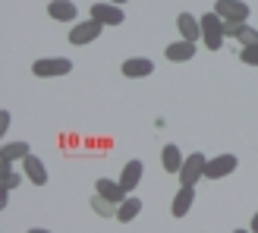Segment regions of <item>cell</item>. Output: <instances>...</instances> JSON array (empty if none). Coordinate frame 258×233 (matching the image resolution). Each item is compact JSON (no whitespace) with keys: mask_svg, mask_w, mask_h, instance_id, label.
<instances>
[{"mask_svg":"<svg viewBox=\"0 0 258 233\" xmlns=\"http://www.w3.org/2000/svg\"><path fill=\"white\" fill-rule=\"evenodd\" d=\"M92 208H95V214H101V217H113L117 214V202H110L107 196H92Z\"/></svg>","mask_w":258,"mask_h":233,"instance_id":"cell-19","label":"cell"},{"mask_svg":"<svg viewBox=\"0 0 258 233\" xmlns=\"http://www.w3.org/2000/svg\"><path fill=\"white\" fill-rule=\"evenodd\" d=\"M164 54H167V60H170V63H186V60L196 57V41H186V38H179V41L167 44Z\"/></svg>","mask_w":258,"mask_h":233,"instance_id":"cell-9","label":"cell"},{"mask_svg":"<svg viewBox=\"0 0 258 233\" xmlns=\"http://www.w3.org/2000/svg\"><path fill=\"white\" fill-rule=\"evenodd\" d=\"M101 29H104V22L101 19H88V22H79L76 29L70 32V44H76V47H85V44H92L95 38L101 35Z\"/></svg>","mask_w":258,"mask_h":233,"instance_id":"cell-4","label":"cell"},{"mask_svg":"<svg viewBox=\"0 0 258 233\" xmlns=\"http://www.w3.org/2000/svg\"><path fill=\"white\" fill-rule=\"evenodd\" d=\"M95 189L101 192V196H107L110 202H117V205H120V202L129 196V192L123 189V183H120V180H117V183H113V180H98V183H95Z\"/></svg>","mask_w":258,"mask_h":233,"instance_id":"cell-17","label":"cell"},{"mask_svg":"<svg viewBox=\"0 0 258 233\" xmlns=\"http://www.w3.org/2000/svg\"><path fill=\"white\" fill-rule=\"evenodd\" d=\"M32 73L38 76V79H50V76H67L73 73V63L67 57H41L32 63Z\"/></svg>","mask_w":258,"mask_h":233,"instance_id":"cell-2","label":"cell"},{"mask_svg":"<svg viewBox=\"0 0 258 233\" xmlns=\"http://www.w3.org/2000/svg\"><path fill=\"white\" fill-rule=\"evenodd\" d=\"M120 70H123V76H129V79H145V76L154 73V63L148 57H129V60H123Z\"/></svg>","mask_w":258,"mask_h":233,"instance_id":"cell-8","label":"cell"},{"mask_svg":"<svg viewBox=\"0 0 258 233\" xmlns=\"http://www.w3.org/2000/svg\"><path fill=\"white\" fill-rule=\"evenodd\" d=\"M29 154V145L25 142H7L4 151H0V164H13V161H22Z\"/></svg>","mask_w":258,"mask_h":233,"instance_id":"cell-18","label":"cell"},{"mask_svg":"<svg viewBox=\"0 0 258 233\" xmlns=\"http://www.w3.org/2000/svg\"><path fill=\"white\" fill-rule=\"evenodd\" d=\"M113 4H120V7H123V4H126V0H113Z\"/></svg>","mask_w":258,"mask_h":233,"instance_id":"cell-26","label":"cell"},{"mask_svg":"<svg viewBox=\"0 0 258 233\" xmlns=\"http://www.w3.org/2000/svg\"><path fill=\"white\" fill-rule=\"evenodd\" d=\"M239 60L246 63V67H258V44H249L239 50Z\"/></svg>","mask_w":258,"mask_h":233,"instance_id":"cell-22","label":"cell"},{"mask_svg":"<svg viewBox=\"0 0 258 233\" xmlns=\"http://www.w3.org/2000/svg\"><path fill=\"white\" fill-rule=\"evenodd\" d=\"M0 183H4V189H16L19 186V173H13L10 164H0Z\"/></svg>","mask_w":258,"mask_h":233,"instance_id":"cell-21","label":"cell"},{"mask_svg":"<svg viewBox=\"0 0 258 233\" xmlns=\"http://www.w3.org/2000/svg\"><path fill=\"white\" fill-rule=\"evenodd\" d=\"M252 230L258 233V211H255V217H252Z\"/></svg>","mask_w":258,"mask_h":233,"instance_id":"cell-25","label":"cell"},{"mask_svg":"<svg viewBox=\"0 0 258 233\" xmlns=\"http://www.w3.org/2000/svg\"><path fill=\"white\" fill-rule=\"evenodd\" d=\"M236 41H239L242 47H249V44H258V29H252L249 22H242V25H239V32H236Z\"/></svg>","mask_w":258,"mask_h":233,"instance_id":"cell-20","label":"cell"},{"mask_svg":"<svg viewBox=\"0 0 258 233\" xmlns=\"http://www.w3.org/2000/svg\"><path fill=\"white\" fill-rule=\"evenodd\" d=\"M47 16L57 19V22H73L76 16H79V10H76L73 0H50V4H47Z\"/></svg>","mask_w":258,"mask_h":233,"instance_id":"cell-11","label":"cell"},{"mask_svg":"<svg viewBox=\"0 0 258 233\" xmlns=\"http://www.w3.org/2000/svg\"><path fill=\"white\" fill-rule=\"evenodd\" d=\"M7 126H10V113L0 110V133H7Z\"/></svg>","mask_w":258,"mask_h":233,"instance_id":"cell-24","label":"cell"},{"mask_svg":"<svg viewBox=\"0 0 258 233\" xmlns=\"http://www.w3.org/2000/svg\"><path fill=\"white\" fill-rule=\"evenodd\" d=\"M139 214H142V199H139V196H126V199L117 205V221H120V224L136 221Z\"/></svg>","mask_w":258,"mask_h":233,"instance_id":"cell-14","label":"cell"},{"mask_svg":"<svg viewBox=\"0 0 258 233\" xmlns=\"http://www.w3.org/2000/svg\"><path fill=\"white\" fill-rule=\"evenodd\" d=\"M183 151H179V145H164L161 151V167L167 173H179V167H183Z\"/></svg>","mask_w":258,"mask_h":233,"instance_id":"cell-15","label":"cell"},{"mask_svg":"<svg viewBox=\"0 0 258 233\" xmlns=\"http://www.w3.org/2000/svg\"><path fill=\"white\" fill-rule=\"evenodd\" d=\"M205 164H208V158H205V154H189V158L183 161V167H179V183H183V186H196L199 183V180L205 177Z\"/></svg>","mask_w":258,"mask_h":233,"instance_id":"cell-3","label":"cell"},{"mask_svg":"<svg viewBox=\"0 0 258 233\" xmlns=\"http://www.w3.org/2000/svg\"><path fill=\"white\" fill-rule=\"evenodd\" d=\"M214 10L221 13L224 19H249V4H242V0H217Z\"/></svg>","mask_w":258,"mask_h":233,"instance_id":"cell-10","label":"cell"},{"mask_svg":"<svg viewBox=\"0 0 258 233\" xmlns=\"http://www.w3.org/2000/svg\"><path fill=\"white\" fill-rule=\"evenodd\" d=\"M224 16L217 10H211V13H205L202 16V41H205V47L208 50H221L224 47Z\"/></svg>","mask_w":258,"mask_h":233,"instance_id":"cell-1","label":"cell"},{"mask_svg":"<svg viewBox=\"0 0 258 233\" xmlns=\"http://www.w3.org/2000/svg\"><path fill=\"white\" fill-rule=\"evenodd\" d=\"M236 154H217V158H211L208 164H205V177L208 180H224L236 170Z\"/></svg>","mask_w":258,"mask_h":233,"instance_id":"cell-5","label":"cell"},{"mask_svg":"<svg viewBox=\"0 0 258 233\" xmlns=\"http://www.w3.org/2000/svg\"><path fill=\"white\" fill-rule=\"evenodd\" d=\"M239 25H242V19H224V35H227V38H236Z\"/></svg>","mask_w":258,"mask_h":233,"instance_id":"cell-23","label":"cell"},{"mask_svg":"<svg viewBox=\"0 0 258 233\" xmlns=\"http://www.w3.org/2000/svg\"><path fill=\"white\" fill-rule=\"evenodd\" d=\"M92 16H95V19H101L104 25H123V22H126L123 10H120V4H113V0L95 4V7H92Z\"/></svg>","mask_w":258,"mask_h":233,"instance_id":"cell-6","label":"cell"},{"mask_svg":"<svg viewBox=\"0 0 258 233\" xmlns=\"http://www.w3.org/2000/svg\"><path fill=\"white\" fill-rule=\"evenodd\" d=\"M142 170H145V164H142V161H129V164L123 167V173H120V183H123V189H126V192H133V189L139 186Z\"/></svg>","mask_w":258,"mask_h":233,"instance_id":"cell-16","label":"cell"},{"mask_svg":"<svg viewBox=\"0 0 258 233\" xmlns=\"http://www.w3.org/2000/svg\"><path fill=\"white\" fill-rule=\"evenodd\" d=\"M176 29L186 41H202V19L192 16V13H179L176 16Z\"/></svg>","mask_w":258,"mask_h":233,"instance_id":"cell-7","label":"cell"},{"mask_svg":"<svg viewBox=\"0 0 258 233\" xmlns=\"http://www.w3.org/2000/svg\"><path fill=\"white\" fill-rule=\"evenodd\" d=\"M22 164H25V177H29L35 186H44V183H47V170H44V161H41V158H35V154L29 151V154L22 158Z\"/></svg>","mask_w":258,"mask_h":233,"instance_id":"cell-13","label":"cell"},{"mask_svg":"<svg viewBox=\"0 0 258 233\" xmlns=\"http://www.w3.org/2000/svg\"><path fill=\"white\" fill-rule=\"evenodd\" d=\"M192 202H196V186H179V192L173 196V205H170L173 217H186L189 208H192Z\"/></svg>","mask_w":258,"mask_h":233,"instance_id":"cell-12","label":"cell"}]
</instances>
